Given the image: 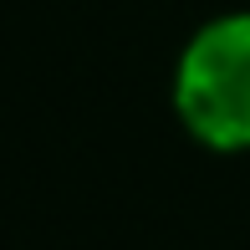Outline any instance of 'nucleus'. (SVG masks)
<instances>
[{"label":"nucleus","instance_id":"nucleus-1","mask_svg":"<svg viewBox=\"0 0 250 250\" xmlns=\"http://www.w3.org/2000/svg\"><path fill=\"white\" fill-rule=\"evenodd\" d=\"M168 97L184 133L209 153L250 148V10H220L189 31Z\"/></svg>","mask_w":250,"mask_h":250}]
</instances>
